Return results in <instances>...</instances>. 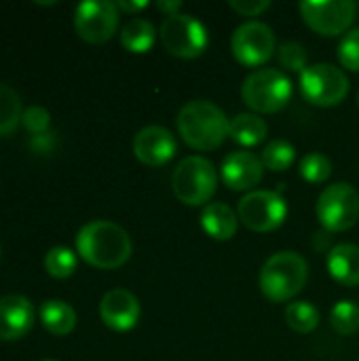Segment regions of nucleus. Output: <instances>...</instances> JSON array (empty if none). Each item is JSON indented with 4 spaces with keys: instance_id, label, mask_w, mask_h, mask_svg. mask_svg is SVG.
Here are the masks:
<instances>
[{
    "instance_id": "1",
    "label": "nucleus",
    "mask_w": 359,
    "mask_h": 361,
    "mask_svg": "<svg viewBox=\"0 0 359 361\" xmlns=\"http://www.w3.org/2000/svg\"><path fill=\"white\" fill-rule=\"evenodd\" d=\"M76 250L87 264L112 271L131 258V239L123 226L108 220H93L78 231Z\"/></svg>"
},
{
    "instance_id": "2",
    "label": "nucleus",
    "mask_w": 359,
    "mask_h": 361,
    "mask_svg": "<svg viewBox=\"0 0 359 361\" xmlns=\"http://www.w3.org/2000/svg\"><path fill=\"white\" fill-rule=\"evenodd\" d=\"M178 131L195 150H216L231 133V121L209 99H193L178 112Z\"/></svg>"
},
{
    "instance_id": "3",
    "label": "nucleus",
    "mask_w": 359,
    "mask_h": 361,
    "mask_svg": "<svg viewBox=\"0 0 359 361\" xmlns=\"http://www.w3.org/2000/svg\"><path fill=\"white\" fill-rule=\"evenodd\" d=\"M309 279V264L298 252H277L260 269L258 286L271 302H288L303 292Z\"/></svg>"
},
{
    "instance_id": "4",
    "label": "nucleus",
    "mask_w": 359,
    "mask_h": 361,
    "mask_svg": "<svg viewBox=\"0 0 359 361\" xmlns=\"http://www.w3.org/2000/svg\"><path fill=\"white\" fill-rule=\"evenodd\" d=\"M171 188L180 203L201 207L214 197L218 188V171L205 157H186L174 169Z\"/></svg>"
},
{
    "instance_id": "5",
    "label": "nucleus",
    "mask_w": 359,
    "mask_h": 361,
    "mask_svg": "<svg viewBox=\"0 0 359 361\" xmlns=\"http://www.w3.org/2000/svg\"><path fill=\"white\" fill-rule=\"evenodd\" d=\"M243 104L260 114H273L284 110L292 99V80L273 68H262L252 72L241 85Z\"/></svg>"
},
{
    "instance_id": "6",
    "label": "nucleus",
    "mask_w": 359,
    "mask_h": 361,
    "mask_svg": "<svg viewBox=\"0 0 359 361\" xmlns=\"http://www.w3.org/2000/svg\"><path fill=\"white\" fill-rule=\"evenodd\" d=\"M317 220L326 233H345L359 218V192L349 182H336L317 199Z\"/></svg>"
},
{
    "instance_id": "7",
    "label": "nucleus",
    "mask_w": 359,
    "mask_h": 361,
    "mask_svg": "<svg viewBox=\"0 0 359 361\" xmlns=\"http://www.w3.org/2000/svg\"><path fill=\"white\" fill-rule=\"evenodd\" d=\"M300 91L309 104L332 108L347 97L349 78L332 63H313L300 74Z\"/></svg>"
},
{
    "instance_id": "8",
    "label": "nucleus",
    "mask_w": 359,
    "mask_h": 361,
    "mask_svg": "<svg viewBox=\"0 0 359 361\" xmlns=\"http://www.w3.org/2000/svg\"><path fill=\"white\" fill-rule=\"evenodd\" d=\"M161 40L167 53L182 57V59H195L203 55L207 49L209 36L207 27L193 15H171L161 25Z\"/></svg>"
},
{
    "instance_id": "9",
    "label": "nucleus",
    "mask_w": 359,
    "mask_h": 361,
    "mask_svg": "<svg viewBox=\"0 0 359 361\" xmlns=\"http://www.w3.org/2000/svg\"><path fill=\"white\" fill-rule=\"evenodd\" d=\"M239 222L254 233H271L279 228L288 216V205L279 192L273 190H252L237 207Z\"/></svg>"
},
{
    "instance_id": "10",
    "label": "nucleus",
    "mask_w": 359,
    "mask_h": 361,
    "mask_svg": "<svg viewBox=\"0 0 359 361\" xmlns=\"http://www.w3.org/2000/svg\"><path fill=\"white\" fill-rule=\"evenodd\" d=\"M275 47V32L262 21L241 23L231 38L233 57L245 68H258L267 63L273 57Z\"/></svg>"
},
{
    "instance_id": "11",
    "label": "nucleus",
    "mask_w": 359,
    "mask_h": 361,
    "mask_svg": "<svg viewBox=\"0 0 359 361\" xmlns=\"http://www.w3.org/2000/svg\"><path fill=\"white\" fill-rule=\"evenodd\" d=\"M76 34L93 44L110 40L118 27V8L110 0H85L74 11Z\"/></svg>"
},
{
    "instance_id": "12",
    "label": "nucleus",
    "mask_w": 359,
    "mask_h": 361,
    "mask_svg": "<svg viewBox=\"0 0 359 361\" xmlns=\"http://www.w3.org/2000/svg\"><path fill=\"white\" fill-rule=\"evenodd\" d=\"M355 2L351 0H324L300 2L303 21L320 36H339L349 30L355 17Z\"/></svg>"
},
{
    "instance_id": "13",
    "label": "nucleus",
    "mask_w": 359,
    "mask_h": 361,
    "mask_svg": "<svg viewBox=\"0 0 359 361\" xmlns=\"http://www.w3.org/2000/svg\"><path fill=\"white\" fill-rule=\"evenodd\" d=\"M178 152L176 137L169 129L159 125H148L140 129L133 137V154L138 161L150 167H161L169 163Z\"/></svg>"
},
{
    "instance_id": "14",
    "label": "nucleus",
    "mask_w": 359,
    "mask_h": 361,
    "mask_svg": "<svg viewBox=\"0 0 359 361\" xmlns=\"http://www.w3.org/2000/svg\"><path fill=\"white\" fill-rule=\"evenodd\" d=\"M264 176V165L260 157L250 150H237L224 157L222 161V182L226 188L241 192L252 190L260 184Z\"/></svg>"
},
{
    "instance_id": "15",
    "label": "nucleus",
    "mask_w": 359,
    "mask_h": 361,
    "mask_svg": "<svg viewBox=\"0 0 359 361\" xmlns=\"http://www.w3.org/2000/svg\"><path fill=\"white\" fill-rule=\"evenodd\" d=\"M102 322L114 332H129L140 322V300L123 288H114L104 294L99 302Z\"/></svg>"
},
{
    "instance_id": "16",
    "label": "nucleus",
    "mask_w": 359,
    "mask_h": 361,
    "mask_svg": "<svg viewBox=\"0 0 359 361\" xmlns=\"http://www.w3.org/2000/svg\"><path fill=\"white\" fill-rule=\"evenodd\" d=\"M34 326V307L25 296L8 294L0 298V341H19Z\"/></svg>"
},
{
    "instance_id": "17",
    "label": "nucleus",
    "mask_w": 359,
    "mask_h": 361,
    "mask_svg": "<svg viewBox=\"0 0 359 361\" xmlns=\"http://www.w3.org/2000/svg\"><path fill=\"white\" fill-rule=\"evenodd\" d=\"M239 216L226 203H207L201 212V228L216 241H229L235 237Z\"/></svg>"
},
{
    "instance_id": "18",
    "label": "nucleus",
    "mask_w": 359,
    "mask_h": 361,
    "mask_svg": "<svg viewBox=\"0 0 359 361\" xmlns=\"http://www.w3.org/2000/svg\"><path fill=\"white\" fill-rule=\"evenodd\" d=\"M328 271L334 281L347 288L359 286V247L353 243H341L328 254Z\"/></svg>"
},
{
    "instance_id": "19",
    "label": "nucleus",
    "mask_w": 359,
    "mask_h": 361,
    "mask_svg": "<svg viewBox=\"0 0 359 361\" xmlns=\"http://www.w3.org/2000/svg\"><path fill=\"white\" fill-rule=\"evenodd\" d=\"M38 315L44 330L55 336H66L76 328V311L63 300H47Z\"/></svg>"
},
{
    "instance_id": "20",
    "label": "nucleus",
    "mask_w": 359,
    "mask_h": 361,
    "mask_svg": "<svg viewBox=\"0 0 359 361\" xmlns=\"http://www.w3.org/2000/svg\"><path fill=\"white\" fill-rule=\"evenodd\" d=\"M229 135L233 142H237L245 148H252V146H258L267 140L269 127H267L264 118H260L258 114L243 112L231 121V133Z\"/></svg>"
},
{
    "instance_id": "21",
    "label": "nucleus",
    "mask_w": 359,
    "mask_h": 361,
    "mask_svg": "<svg viewBox=\"0 0 359 361\" xmlns=\"http://www.w3.org/2000/svg\"><path fill=\"white\" fill-rule=\"evenodd\" d=\"M157 40V30L148 19L135 17L121 27V44L129 53H148Z\"/></svg>"
},
{
    "instance_id": "22",
    "label": "nucleus",
    "mask_w": 359,
    "mask_h": 361,
    "mask_svg": "<svg viewBox=\"0 0 359 361\" xmlns=\"http://www.w3.org/2000/svg\"><path fill=\"white\" fill-rule=\"evenodd\" d=\"M21 99L15 89L0 82V137L15 133L19 121H21Z\"/></svg>"
},
{
    "instance_id": "23",
    "label": "nucleus",
    "mask_w": 359,
    "mask_h": 361,
    "mask_svg": "<svg viewBox=\"0 0 359 361\" xmlns=\"http://www.w3.org/2000/svg\"><path fill=\"white\" fill-rule=\"evenodd\" d=\"M286 322L294 332L309 334L320 326V311H317V307L313 302L298 300V302H292L286 309Z\"/></svg>"
},
{
    "instance_id": "24",
    "label": "nucleus",
    "mask_w": 359,
    "mask_h": 361,
    "mask_svg": "<svg viewBox=\"0 0 359 361\" xmlns=\"http://www.w3.org/2000/svg\"><path fill=\"white\" fill-rule=\"evenodd\" d=\"M294 159H296V148L286 140H275V142L267 144L262 150V157H260L264 169H271L277 173L290 169Z\"/></svg>"
},
{
    "instance_id": "25",
    "label": "nucleus",
    "mask_w": 359,
    "mask_h": 361,
    "mask_svg": "<svg viewBox=\"0 0 359 361\" xmlns=\"http://www.w3.org/2000/svg\"><path fill=\"white\" fill-rule=\"evenodd\" d=\"M330 326L341 336H351L359 330V305L353 300H341L330 311Z\"/></svg>"
},
{
    "instance_id": "26",
    "label": "nucleus",
    "mask_w": 359,
    "mask_h": 361,
    "mask_svg": "<svg viewBox=\"0 0 359 361\" xmlns=\"http://www.w3.org/2000/svg\"><path fill=\"white\" fill-rule=\"evenodd\" d=\"M44 271L55 279H68L76 271V254L68 247H53L44 256Z\"/></svg>"
},
{
    "instance_id": "27",
    "label": "nucleus",
    "mask_w": 359,
    "mask_h": 361,
    "mask_svg": "<svg viewBox=\"0 0 359 361\" xmlns=\"http://www.w3.org/2000/svg\"><path fill=\"white\" fill-rule=\"evenodd\" d=\"M332 176V161L324 152H311L300 161V178L309 184H322Z\"/></svg>"
},
{
    "instance_id": "28",
    "label": "nucleus",
    "mask_w": 359,
    "mask_h": 361,
    "mask_svg": "<svg viewBox=\"0 0 359 361\" xmlns=\"http://www.w3.org/2000/svg\"><path fill=\"white\" fill-rule=\"evenodd\" d=\"M339 61L343 68L359 72V27L349 30L339 44Z\"/></svg>"
},
{
    "instance_id": "29",
    "label": "nucleus",
    "mask_w": 359,
    "mask_h": 361,
    "mask_svg": "<svg viewBox=\"0 0 359 361\" xmlns=\"http://www.w3.org/2000/svg\"><path fill=\"white\" fill-rule=\"evenodd\" d=\"M277 55H279V63L284 68L292 70V72H300L303 74L309 68L307 66L309 57H307V51H305V47L300 42H284L279 47Z\"/></svg>"
},
{
    "instance_id": "30",
    "label": "nucleus",
    "mask_w": 359,
    "mask_h": 361,
    "mask_svg": "<svg viewBox=\"0 0 359 361\" xmlns=\"http://www.w3.org/2000/svg\"><path fill=\"white\" fill-rule=\"evenodd\" d=\"M21 121H23L25 129H30L32 133L40 135V133H44L47 127H49V112H47L44 108H40V106H32V108H28V110L23 112Z\"/></svg>"
},
{
    "instance_id": "31",
    "label": "nucleus",
    "mask_w": 359,
    "mask_h": 361,
    "mask_svg": "<svg viewBox=\"0 0 359 361\" xmlns=\"http://www.w3.org/2000/svg\"><path fill=\"white\" fill-rule=\"evenodd\" d=\"M271 6L269 0H231V8L243 17H258Z\"/></svg>"
},
{
    "instance_id": "32",
    "label": "nucleus",
    "mask_w": 359,
    "mask_h": 361,
    "mask_svg": "<svg viewBox=\"0 0 359 361\" xmlns=\"http://www.w3.org/2000/svg\"><path fill=\"white\" fill-rule=\"evenodd\" d=\"M154 6H157L159 11H163L167 17H171V15H178V13H180L182 2H180V0H159V2H154Z\"/></svg>"
},
{
    "instance_id": "33",
    "label": "nucleus",
    "mask_w": 359,
    "mask_h": 361,
    "mask_svg": "<svg viewBox=\"0 0 359 361\" xmlns=\"http://www.w3.org/2000/svg\"><path fill=\"white\" fill-rule=\"evenodd\" d=\"M116 8H118V11H125V13H140V11H144V8H148V2H146V0H140V2L118 0V2H116Z\"/></svg>"
},
{
    "instance_id": "34",
    "label": "nucleus",
    "mask_w": 359,
    "mask_h": 361,
    "mask_svg": "<svg viewBox=\"0 0 359 361\" xmlns=\"http://www.w3.org/2000/svg\"><path fill=\"white\" fill-rule=\"evenodd\" d=\"M358 104H359V93H358Z\"/></svg>"
},
{
    "instance_id": "35",
    "label": "nucleus",
    "mask_w": 359,
    "mask_h": 361,
    "mask_svg": "<svg viewBox=\"0 0 359 361\" xmlns=\"http://www.w3.org/2000/svg\"><path fill=\"white\" fill-rule=\"evenodd\" d=\"M358 361H359V360H358Z\"/></svg>"
}]
</instances>
